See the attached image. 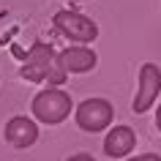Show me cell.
Here are the masks:
<instances>
[{"instance_id": "1", "label": "cell", "mask_w": 161, "mask_h": 161, "mask_svg": "<svg viewBox=\"0 0 161 161\" xmlns=\"http://www.w3.org/2000/svg\"><path fill=\"white\" fill-rule=\"evenodd\" d=\"M19 74L25 76L27 82H49V85H63L66 82V68L60 66L58 55L49 44L44 41H36L27 52V60L25 66L19 68Z\"/></svg>"}, {"instance_id": "2", "label": "cell", "mask_w": 161, "mask_h": 161, "mask_svg": "<svg viewBox=\"0 0 161 161\" xmlns=\"http://www.w3.org/2000/svg\"><path fill=\"white\" fill-rule=\"evenodd\" d=\"M33 118L38 123H47V126H58L71 115V96L60 87H47L41 93L33 96Z\"/></svg>"}, {"instance_id": "3", "label": "cell", "mask_w": 161, "mask_h": 161, "mask_svg": "<svg viewBox=\"0 0 161 161\" xmlns=\"http://www.w3.org/2000/svg\"><path fill=\"white\" fill-rule=\"evenodd\" d=\"M52 25L58 33H63L66 38L76 44H93L98 38V25L85 14H76V11H58L52 17Z\"/></svg>"}, {"instance_id": "4", "label": "cell", "mask_w": 161, "mask_h": 161, "mask_svg": "<svg viewBox=\"0 0 161 161\" xmlns=\"http://www.w3.org/2000/svg\"><path fill=\"white\" fill-rule=\"evenodd\" d=\"M112 118H115V109L107 98H85L74 112L76 126L87 134H96V131H104L107 126H112Z\"/></svg>"}, {"instance_id": "5", "label": "cell", "mask_w": 161, "mask_h": 161, "mask_svg": "<svg viewBox=\"0 0 161 161\" xmlns=\"http://www.w3.org/2000/svg\"><path fill=\"white\" fill-rule=\"evenodd\" d=\"M158 93H161V68L156 66V63H142L139 79H136V96H134L131 109H134L136 115H145V112L156 104Z\"/></svg>"}, {"instance_id": "6", "label": "cell", "mask_w": 161, "mask_h": 161, "mask_svg": "<svg viewBox=\"0 0 161 161\" xmlns=\"http://www.w3.org/2000/svg\"><path fill=\"white\" fill-rule=\"evenodd\" d=\"M3 139L11 145V147H17V150H25L30 145L38 139V126H36L30 118L25 115H17V118H11L3 128Z\"/></svg>"}, {"instance_id": "7", "label": "cell", "mask_w": 161, "mask_h": 161, "mask_svg": "<svg viewBox=\"0 0 161 161\" xmlns=\"http://www.w3.org/2000/svg\"><path fill=\"white\" fill-rule=\"evenodd\" d=\"M60 66L66 68L68 74H87V71H93L98 58H96L93 49H87L85 44H79V47H68L58 55Z\"/></svg>"}, {"instance_id": "8", "label": "cell", "mask_w": 161, "mask_h": 161, "mask_svg": "<svg viewBox=\"0 0 161 161\" xmlns=\"http://www.w3.org/2000/svg\"><path fill=\"white\" fill-rule=\"evenodd\" d=\"M136 147V134L128 126H115L104 139V153L109 158H123Z\"/></svg>"}, {"instance_id": "9", "label": "cell", "mask_w": 161, "mask_h": 161, "mask_svg": "<svg viewBox=\"0 0 161 161\" xmlns=\"http://www.w3.org/2000/svg\"><path fill=\"white\" fill-rule=\"evenodd\" d=\"M128 161H161L158 153H142V156H134V158H128Z\"/></svg>"}, {"instance_id": "10", "label": "cell", "mask_w": 161, "mask_h": 161, "mask_svg": "<svg viewBox=\"0 0 161 161\" xmlns=\"http://www.w3.org/2000/svg\"><path fill=\"white\" fill-rule=\"evenodd\" d=\"M66 161H96V158L87 156V153H76V156H71V158H66Z\"/></svg>"}, {"instance_id": "11", "label": "cell", "mask_w": 161, "mask_h": 161, "mask_svg": "<svg viewBox=\"0 0 161 161\" xmlns=\"http://www.w3.org/2000/svg\"><path fill=\"white\" fill-rule=\"evenodd\" d=\"M156 128L161 131V104H158V112H156Z\"/></svg>"}, {"instance_id": "12", "label": "cell", "mask_w": 161, "mask_h": 161, "mask_svg": "<svg viewBox=\"0 0 161 161\" xmlns=\"http://www.w3.org/2000/svg\"><path fill=\"white\" fill-rule=\"evenodd\" d=\"M68 3H82V0H68Z\"/></svg>"}]
</instances>
